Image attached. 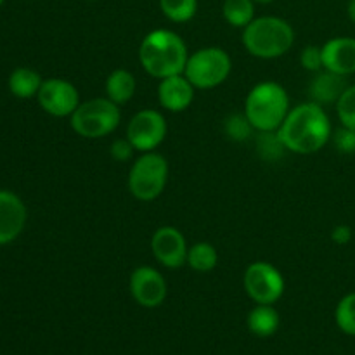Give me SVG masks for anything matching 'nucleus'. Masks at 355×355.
<instances>
[{"label": "nucleus", "instance_id": "4", "mask_svg": "<svg viewBox=\"0 0 355 355\" xmlns=\"http://www.w3.org/2000/svg\"><path fill=\"white\" fill-rule=\"evenodd\" d=\"M290 96L277 82H260L245 99V114L257 132L279 130L290 113Z\"/></svg>", "mask_w": 355, "mask_h": 355}, {"label": "nucleus", "instance_id": "15", "mask_svg": "<svg viewBox=\"0 0 355 355\" xmlns=\"http://www.w3.org/2000/svg\"><path fill=\"white\" fill-rule=\"evenodd\" d=\"M322 66L336 75L349 76L355 73V38L335 37L322 45Z\"/></svg>", "mask_w": 355, "mask_h": 355}, {"label": "nucleus", "instance_id": "13", "mask_svg": "<svg viewBox=\"0 0 355 355\" xmlns=\"http://www.w3.org/2000/svg\"><path fill=\"white\" fill-rule=\"evenodd\" d=\"M28 210L17 194L0 189V246L16 241L24 231Z\"/></svg>", "mask_w": 355, "mask_h": 355}, {"label": "nucleus", "instance_id": "28", "mask_svg": "<svg viewBox=\"0 0 355 355\" xmlns=\"http://www.w3.org/2000/svg\"><path fill=\"white\" fill-rule=\"evenodd\" d=\"M300 62L305 69L312 73H318L324 69L322 66V49L318 45H307L300 54Z\"/></svg>", "mask_w": 355, "mask_h": 355}, {"label": "nucleus", "instance_id": "33", "mask_svg": "<svg viewBox=\"0 0 355 355\" xmlns=\"http://www.w3.org/2000/svg\"><path fill=\"white\" fill-rule=\"evenodd\" d=\"M3 2H6V0H0V6H2V3H3Z\"/></svg>", "mask_w": 355, "mask_h": 355}, {"label": "nucleus", "instance_id": "11", "mask_svg": "<svg viewBox=\"0 0 355 355\" xmlns=\"http://www.w3.org/2000/svg\"><path fill=\"white\" fill-rule=\"evenodd\" d=\"M130 295L141 307L156 309L165 302L168 286L159 270L151 266H141L130 274Z\"/></svg>", "mask_w": 355, "mask_h": 355}, {"label": "nucleus", "instance_id": "27", "mask_svg": "<svg viewBox=\"0 0 355 355\" xmlns=\"http://www.w3.org/2000/svg\"><path fill=\"white\" fill-rule=\"evenodd\" d=\"M331 141L335 144L336 151L342 155H354L355 153V130L349 127H340L338 130L333 132Z\"/></svg>", "mask_w": 355, "mask_h": 355}, {"label": "nucleus", "instance_id": "21", "mask_svg": "<svg viewBox=\"0 0 355 355\" xmlns=\"http://www.w3.org/2000/svg\"><path fill=\"white\" fill-rule=\"evenodd\" d=\"M218 263V252L211 243L200 241L193 245L187 252V266L196 272H210L217 267Z\"/></svg>", "mask_w": 355, "mask_h": 355}, {"label": "nucleus", "instance_id": "7", "mask_svg": "<svg viewBox=\"0 0 355 355\" xmlns=\"http://www.w3.org/2000/svg\"><path fill=\"white\" fill-rule=\"evenodd\" d=\"M232 71V59L224 49L203 47L189 55L184 76L194 89L210 90L222 85Z\"/></svg>", "mask_w": 355, "mask_h": 355}, {"label": "nucleus", "instance_id": "18", "mask_svg": "<svg viewBox=\"0 0 355 355\" xmlns=\"http://www.w3.org/2000/svg\"><path fill=\"white\" fill-rule=\"evenodd\" d=\"M42 83H44V80H42L40 73L31 68H24V66L14 69L9 76V90L17 99L37 97Z\"/></svg>", "mask_w": 355, "mask_h": 355}, {"label": "nucleus", "instance_id": "1", "mask_svg": "<svg viewBox=\"0 0 355 355\" xmlns=\"http://www.w3.org/2000/svg\"><path fill=\"white\" fill-rule=\"evenodd\" d=\"M277 132L290 153L314 155L331 141L333 125L324 106L309 101L291 107Z\"/></svg>", "mask_w": 355, "mask_h": 355}, {"label": "nucleus", "instance_id": "16", "mask_svg": "<svg viewBox=\"0 0 355 355\" xmlns=\"http://www.w3.org/2000/svg\"><path fill=\"white\" fill-rule=\"evenodd\" d=\"M347 87H349L347 76L321 69L312 78L311 85H309V94H311V101L321 104V106H328V104L338 103Z\"/></svg>", "mask_w": 355, "mask_h": 355}, {"label": "nucleus", "instance_id": "12", "mask_svg": "<svg viewBox=\"0 0 355 355\" xmlns=\"http://www.w3.org/2000/svg\"><path fill=\"white\" fill-rule=\"evenodd\" d=\"M151 252L166 269H179L187 263V246L182 232L173 225H162L151 236Z\"/></svg>", "mask_w": 355, "mask_h": 355}, {"label": "nucleus", "instance_id": "17", "mask_svg": "<svg viewBox=\"0 0 355 355\" xmlns=\"http://www.w3.org/2000/svg\"><path fill=\"white\" fill-rule=\"evenodd\" d=\"M104 90H106L107 99L121 106V104H127L135 96L137 80H135V76L128 69L118 68L107 75Z\"/></svg>", "mask_w": 355, "mask_h": 355}, {"label": "nucleus", "instance_id": "19", "mask_svg": "<svg viewBox=\"0 0 355 355\" xmlns=\"http://www.w3.org/2000/svg\"><path fill=\"white\" fill-rule=\"evenodd\" d=\"M279 328V314L272 305H257L248 314V329L255 336L269 338Z\"/></svg>", "mask_w": 355, "mask_h": 355}, {"label": "nucleus", "instance_id": "8", "mask_svg": "<svg viewBox=\"0 0 355 355\" xmlns=\"http://www.w3.org/2000/svg\"><path fill=\"white\" fill-rule=\"evenodd\" d=\"M246 295L257 305H274L284 293V277L276 266L269 262H253L243 276Z\"/></svg>", "mask_w": 355, "mask_h": 355}, {"label": "nucleus", "instance_id": "14", "mask_svg": "<svg viewBox=\"0 0 355 355\" xmlns=\"http://www.w3.org/2000/svg\"><path fill=\"white\" fill-rule=\"evenodd\" d=\"M194 92H196V89L184 76V73L182 75L166 76V78L159 80L158 85L159 106L166 111H172V113L186 111L193 104Z\"/></svg>", "mask_w": 355, "mask_h": 355}, {"label": "nucleus", "instance_id": "30", "mask_svg": "<svg viewBox=\"0 0 355 355\" xmlns=\"http://www.w3.org/2000/svg\"><path fill=\"white\" fill-rule=\"evenodd\" d=\"M331 241L338 246H345L352 241V227L347 224H338L331 231Z\"/></svg>", "mask_w": 355, "mask_h": 355}, {"label": "nucleus", "instance_id": "24", "mask_svg": "<svg viewBox=\"0 0 355 355\" xmlns=\"http://www.w3.org/2000/svg\"><path fill=\"white\" fill-rule=\"evenodd\" d=\"M224 132L231 141L234 142H246L248 139L255 137L257 130L248 120V116L243 113H232L225 118L224 121Z\"/></svg>", "mask_w": 355, "mask_h": 355}, {"label": "nucleus", "instance_id": "10", "mask_svg": "<svg viewBox=\"0 0 355 355\" xmlns=\"http://www.w3.org/2000/svg\"><path fill=\"white\" fill-rule=\"evenodd\" d=\"M37 99L42 110L55 118L71 116L82 103L78 89L64 78L44 80Z\"/></svg>", "mask_w": 355, "mask_h": 355}, {"label": "nucleus", "instance_id": "23", "mask_svg": "<svg viewBox=\"0 0 355 355\" xmlns=\"http://www.w3.org/2000/svg\"><path fill=\"white\" fill-rule=\"evenodd\" d=\"M163 16L172 23H187L198 12V0H159Z\"/></svg>", "mask_w": 355, "mask_h": 355}, {"label": "nucleus", "instance_id": "25", "mask_svg": "<svg viewBox=\"0 0 355 355\" xmlns=\"http://www.w3.org/2000/svg\"><path fill=\"white\" fill-rule=\"evenodd\" d=\"M336 326L345 335L355 336V293H349L338 302L335 311Z\"/></svg>", "mask_w": 355, "mask_h": 355}, {"label": "nucleus", "instance_id": "26", "mask_svg": "<svg viewBox=\"0 0 355 355\" xmlns=\"http://www.w3.org/2000/svg\"><path fill=\"white\" fill-rule=\"evenodd\" d=\"M336 113L343 127L355 130V83L349 85L336 103Z\"/></svg>", "mask_w": 355, "mask_h": 355}, {"label": "nucleus", "instance_id": "22", "mask_svg": "<svg viewBox=\"0 0 355 355\" xmlns=\"http://www.w3.org/2000/svg\"><path fill=\"white\" fill-rule=\"evenodd\" d=\"M222 14L231 26L245 28L255 19V2L253 0H224Z\"/></svg>", "mask_w": 355, "mask_h": 355}, {"label": "nucleus", "instance_id": "20", "mask_svg": "<svg viewBox=\"0 0 355 355\" xmlns=\"http://www.w3.org/2000/svg\"><path fill=\"white\" fill-rule=\"evenodd\" d=\"M253 141H255V149L259 158L267 163L279 162V159L284 156V153L288 151L277 130L257 132Z\"/></svg>", "mask_w": 355, "mask_h": 355}, {"label": "nucleus", "instance_id": "6", "mask_svg": "<svg viewBox=\"0 0 355 355\" xmlns=\"http://www.w3.org/2000/svg\"><path fill=\"white\" fill-rule=\"evenodd\" d=\"M168 182V162L156 151L142 153L128 172V191L139 201H155Z\"/></svg>", "mask_w": 355, "mask_h": 355}, {"label": "nucleus", "instance_id": "3", "mask_svg": "<svg viewBox=\"0 0 355 355\" xmlns=\"http://www.w3.org/2000/svg\"><path fill=\"white\" fill-rule=\"evenodd\" d=\"M241 40L253 58L277 59L293 47L295 30L283 17L262 16L243 28Z\"/></svg>", "mask_w": 355, "mask_h": 355}, {"label": "nucleus", "instance_id": "31", "mask_svg": "<svg viewBox=\"0 0 355 355\" xmlns=\"http://www.w3.org/2000/svg\"><path fill=\"white\" fill-rule=\"evenodd\" d=\"M347 10H349V17L352 19V23H355V0H350Z\"/></svg>", "mask_w": 355, "mask_h": 355}, {"label": "nucleus", "instance_id": "9", "mask_svg": "<svg viewBox=\"0 0 355 355\" xmlns=\"http://www.w3.org/2000/svg\"><path fill=\"white\" fill-rule=\"evenodd\" d=\"M166 134L168 125L158 110L137 111L127 125V139L139 153L155 151L163 144Z\"/></svg>", "mask_w": 355, "mask_h": 355}, {"label": "nucleus", "instance_id": "2", "mask_svg": "<svg viewBox=\"0 0 355 355\" xmlns=\"http://www.w3.org/2000/svg\"><path fill=\"white\" fill-rule=\"evenodd\" d=\"M189 59L186 42L172 30H153L142 38L139 45V62L153 78L182 75Z\"/></svg>", "mask_w": 355, "mask_h": 355}, {"label": "nucleus", "instance_id": "29", "mask_svg": "<svg viewBox=\"0 0 355 355\" xmlns=\"http://www.w3.org/2000/svg\"><path fill=\"white\" fill-rule=\"evenodd\" d=\"M134 153H135L134 144H132L127 137L114 139V141L111 142L110 155H111V158L116 159V162H121V163L130 162L132 156H134Z\"/></svg>", "mask_w": 355, "mask_h": 355}, {"label": "nucleus", "instance_id": "5", "mask_svg": "<svg viewBox=\"0 0 355 355\" xmlns=\"http://www.w3.org/2000/svg\"><path fill=\"white\" fill-rule=\"evenodd\" d=\"M121 121L118 104L107 97H96L80 103L75 113L69 116V125L83 139H103L113 134Z\"/></svg>", "mask_w": 355, "mask_h": 355}, {"label": "nucleus", "instance_id": "32", "mask_svg": "<svg viewBox=\"0 0 355 355\" xmlns=\"http://www.w3.org/2000/svg\"><path fill=\"white\" fill-rule=\"evenodd\" d=\"M253 2L255 3H270V2H274V0H253Z\"/></svg>", "mask_w": 355, "mask_h": 355}]
</instances>
